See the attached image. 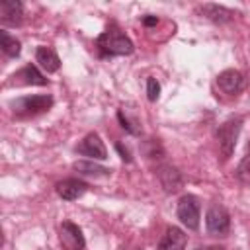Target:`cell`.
<instances>
[{
	"instance_id": "1",
	"label": "cell",
	"mask_w": 250,
	"mask_h": 250,
	"mask_svg": "<svg viewBox=\"0 0 250 250\" xmlns=\"http://www.w3.org/2000/svg\"><path fill=\"white\" fill-rule=\"evenodd\" d=\"M98 47L105 55H131L133 53V41L123 35L121 31H105L98 37Z\"/></svg>"
},
{
	"instance_id": "2",
	"label": "cell",
	"mask_w": 250,
	"mask_h": 250,
	"mask_svg": "<svg viewBox=\"0 0 250 250\" xmlns=\"http://www.w3.org/2000/svg\"><path fill=\"white\" fill-rule=\"evenodd\" d=\"M240 125H242V119L240 117H230L227 119L219 129H217V141H219V150H221V156L227 160L234 146H236V139H238V133H240Z\"/></svg>"
},
{
	"instance_id": "3",
	"label": "cell",
	"mask_w": 250,
	"mask_h": 250,
	"mask_svg": "<svg viewBox=\"0 0 250 250\" xmlns=\"http://www.w3.org/2000/svg\"><path fill=\"white\" fill-rule=\"evenodd\" d=\"M53 105V98L47 94H39V96H25V98H18L16 102H12L14 113L18 115H33V113H41L45 109H49Z\"/></svg>"
},
{
	"instance_id": "4",
	"label": "cell",
	"mask_w": 250,
	"mask_h": 250,
	"mask_svg": "<svg viewBox=\"0 0 250 250\" xmlns=\"http://www.w3.org/2000/svg\"><path fill=\"white\" fill-rule=\"evenodd\" d=\"M205 227H207L209 234L225 236L230 229V217H229L227 209L221 205H211L207 209V215H205Z\"/></svg>"
},
{
	"instance_id": "5",
	"label": "cell",
	"mask_w": 250,
	"mask_h": 250,
	"mask_svg": "<svg viewBox=\"0 0 250 250\" xmlns=\"http://www.w3.org/2000/svg\"><path fill=\"white\" fill-rule=\"evenodd\" d=\"M176 213H178V219H180L188 229L195 230V229L199 227V203H197V199H195L193 195H184V197H180Z\"/></svg>"
},
{
	"instance_id": "6",
	"label": "cell",
	"mask_w": 250,
	"mask_h": 250,
	"mask_svg": "<svg viewBox=\"0 0 250 250\" xmlns=\"http://www.w3.org/2000/svg\"><path fill=\"white\" fill-rule=\"evenodd\" d=\"M76 150L84 156H90V158H96V160H105L107 158V150H105V145L104 141L100 139L98 133H88L80 145L76 146Z\"/></svg>"
},
{
	"instance_id": "7",
	"label": "cell",
	"mask_w": 250,
	"mask_h": 250,
	"mask_svg": "<svg viewBox=\"0 0 250 250\" xmlns=\"http://www.w3.org/2000/svg\"><path fill=\"white\" fill-rule=\"evenodd\" d=\"M61 242L68 250H82L86 246V240H84L80 227L70 223V221H64L61 225Z\"/></svg>"
},
{
	"instance_id": "8",
	"label": "cell",
	"mask_w": 250,
	"mask_h": 250,
	"mask_svg": "<svg viewBox=\"0 0 250 250\" xmlns=\"http://www.w3.org/2000/svg\"><path fill=\"white\" fill-rule=\"evenodd\" d=\"M0 21L2 25H21L23 21V6L18 0H4L0 2Z\"/></svg>"
},
{
	"instance_id": "9",
	"label": "cell",
	"mask_w": 250,
	"mask_h": 250,
	"mask_svg": "<svg viewBox=\"0 0 250 250\" xmlns=\"http://www.w3.org/2000/svg\"><path fill=\"white\" fill-rule=\"evenodd\" d=\"M156 176H158V180H160V184H162V188H164L166 193H176L182 188V184H184V178L178 172V168H174L170 164L158 166Z\"/></svg>"
},
{
	"instance_id": "10",
	"label": "cell",
	"mask_w": 250,
	"mask_h": 250,
	"mask_svg": "<svg viewBox=\"0 0 250 250\" xmlns=\"http://www.w3.org/2000/svg\"><path fill=\"white\" fill-rule=\"evenodd\" d=\"M217 86L225 94H238L244 88V76L234 68H227L217 76Z\"/></svg>"
},
{
	"instance_id": "11",
	"label": "cell",
	"mask_w": 250,
	"mask_h": 250,
	"mask_svg": "<svg viewBox=\"0 0 250 250\" xmlns=\"http://www.w3.org/2000/svg\"><path fill=\"white\" fill-rule=\"evenodd\" d=\"M188 244V236L178 227H168L158 242V250H184Z\"/></svg>"
},
{
	"instance_id": "12",
	"label": "cell",
	"mask_w": 250,
	"mask_h": 250,
	"mask_svg": "<svg viewBox=\"0 0 250 250\" xmlns=\"http://www.w3.org/2000/svg\"><path fill=\"white\" fill-rule=\"evenodd\" d=\"M86 189H88L86 182L74 180V178H68V180H62V182L57 184V193H59V197H62V199H66V201H74V199L82 197V195L86 193Z\"/></svg>"
},
{
	"instance_id": "13",
	"label": "cell",
	"mask_w": 250,
	"mask_h": 250,
	"mask_svg": "<svg viewBox=\"0 0 250 250\" xmlns=\"http://www.w3.org/2000/svg\"><path fill=\"white\" fill-rule=\"evenodd\" d=\"M35 61L39 62V66L47 72H57L59 66H61V61L57 57V53L49 47H37L35 51Z\"/></svg>"
},
{
	"instance_id": "14",
	"label": "cell",
	"mask_w": 250,
	"mask_h": 250,
	"mask_svg": "<svg viewBox=\"0 0 250 250\" xmlns=\"http://www.w3.org/2000/svg\"><path fill=\"white\" fill-rule=\"evenodd\" d=\"M201 14L207 18V20H211V21H215V23H227V21H230L232 20V10H229V8H225V6H219V4H203L201 6Z\"/></svg>"
},
{
	"instance_id": "15",
	"label": "cell",
	"mask_w": 250,
	"mask_h": 250,
	"mask_svg": "<svg viewBox=\"0 0 250 250\" xmlns=\"http://www.w3.org/2000/svg\"><path fill=\"white\" fill-rule=\"evenodd\" d=\"M14 78H18V80L23 82V84H33V86H45V84H47V78H45L33 64H27V66H23L21 70H18V72L14 74Z\"/></svg>"
},
{
	"instance_id": "16",
	"label": "cell",
	"mask_w": 250,
	"mask_h": 250,
	"mask_svg": "<svg viewBox=\"0 0 250 250\" xmlns=\"http://www.w3.org/2000/svg\"><path fill=\"white\" fill-rule=\"evenodd\" d=\"M74 170L80 172V174H86V176H109L111 170L102 166V164H96L92 160H78L74 162Z\"/></svg>"
},
{
	"instance_id": "17",
	"label": "cell",
	"mask_w": 250,
	"mask_h": 250,
	"mask_svg": "<svg viewBox=\"0 0 250 250\" xmlns=\"http://www.w3.org/2000/svg\"><path fill=\"white\" fill-rule=\"evenodd\" d=\"M0 47H2V51H4L8 57H18V55H20V51H21L20 41H18L16 37L8 35L6 31H2V33H0Z\"/></svg>"
},
{
	"instance_id": "18",
	"label": "cell",
	"mask_w": 250,
	"mask_h": 250,
	"mask_svg": "<svg viewBox=\"0 0 250 250\" xmlns=\"http://www.w3.org/2000/svg\"><path fill=\"white\" fill-rule=\"evenodd\" d=\"M236 178H238L242 184H250V154L238 164V168H236Z\"/></svg>"
},
{
	"instance_id": "19",
	"label": "cell",
	"mask_w": 250,
	"mask_h": 250,
	"mask_svg": "<svg viewBox=\"0 0 250 250\" xmlns=\"http://www.w3.org/2000/svg\"><path fill=\"white\" fill-rule=\"evenodd\" d=\"M158 94H160V84L156 82V78H148L146 80V98L150 102H156L158 100Z\"/></svg>"
},
{
	"instance_id": "20",
	"label": "cell",
	"mask_w": 250,
	"mask_h": 250,
	"mask_svg": "<svg viewBox=\"0 0 250 250\" xmlns=\"http://www.w3.org/2000/svg\"><path fill=\"white\" fill-rule=\"evenodd\" d=\"M117 119H119V123H121V127H123V129H127L129 133H137V129H133V127H131V123L127 121V117L123 115V111H119V113H117Z\"/></svg>"
},
{
	"instance_id": "21",
	"label": "cell",
	"mask_w": 250,
	"mask_h": 250,
	"mask_svg": "<svg viewBox=\"0 0 250 250\" xmlns=\"http://www.w3.org/2000/svg\"><path fill=\"white\" fill-rule=\"evenodd\" d=\"M143 23H145V25H156V23H158V18H156V16H150V18L146 16V18H143Z\"/></svg>"
},
{
	"instance_id": "22",
	"label": "cell",
	"mask_w": 250,
	"mask_h": 250,
	"mask_svg": "<svg viewBox=\"0 0 250 250\" xmlns=\"http://www.w3.org/2000/svg\"><path fill=\"white\" fill-rule=\"evenodd\" d=\"M115 146H117V150L121 152V158L129 162V160H131V156H129V152H127V150H123V146H121V145H115Z\"/></svg>"
},
{
	"instance_id": "23",
	"label": "cell",
	"mask_w": 250,
	"mask_h": 250,
	"mask_svg": "<svg viewBox=\"0 0 250 250\" xmlns=\"http://www.w3.org/2000/svg\"><path fill=\"white\" fill-rule=\"evenodd\" d=\"M203 250H225L223 246H205Z\"/></svg>"
},
{
	"instance_id": "24",
	"label": "cell",
	"mask_w": 250,
	"mask_h": 250,
	"mask_svg": "<svg viewBox=\"0 0 250 250\" xmlns=\"http://www.w3.org/2000/svg\"><path fill=\"white\" fill-rule=\"evenodd\" d=\"M248 154H250V143H248Z\"/></svg>"
},
{
	"instance_id": "25",
	"label": "cell",
	"mask_w": 250,
	"mask_h": 250,
	"mask_svg": "<svg viewBox=\"0 0 250 250\" xmlns=\"http://www.w3.org/2000/svg\"><path fill=\"white\" fill-rule=\"evenodd\" d=\"M195 250H203V248H195Z\"/></svg>"
}]
</instances>
